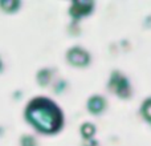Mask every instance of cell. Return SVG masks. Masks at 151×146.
Listing matches in <instances>:
<instances>
[{
	"label": "cell",
	"instance_id": "6da1fadb",
	"mask_svg": "<svg viewBox=\"0 0 151 146\" xmlns=\"http://www.w3.org/2000/svg\"><path fill=\"white\" fill-rule=\"evenodd\" d=\"M29 118L32 122L36 124L39 128L44 130H53L60 124V114L58 110L50 102L44 100H37L28 109Z\"/></svg>",
	"mask_w": 151,
	"mask_h": 146
}]
</instances>
